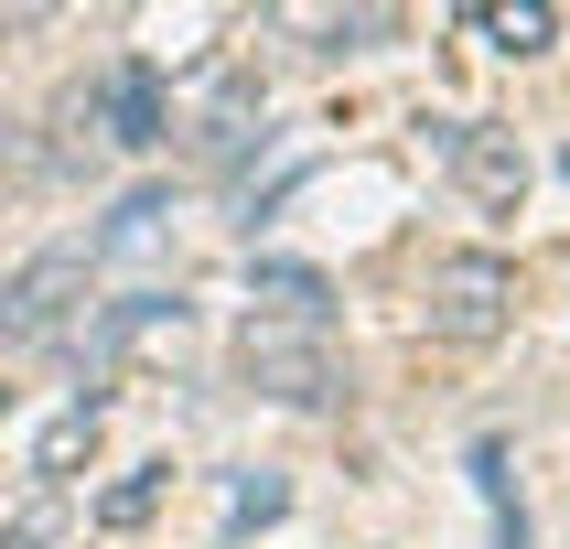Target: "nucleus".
<instances>
[{
  "label": "nucleus",
  "mask_w": 570,
  "mask_h": 549,
  "mask_svg": "<svg viewBox=\"0 0 570 549\" xmlns=\"http://www.w3.org/2000/svg\"><path fill=\"white\" fill-rule=\"evenodd\" d=\"M517 313V269L495 248H452L431 258V281H420V323L442 334V345H495Z\"/></svg>",
  "instance_id": "nucleus-1"
},
{
  "label": "nucleus",
  "mask_w": 570,
  "mask_h": 549,
  "mask_svg": "<svg viewBox=\"0 0 570 549\" xmlns=\"http://www.w3.org/2000/svg\"><path fill=\"white\" fill-rule=\"evenodd\" d=\"M87 269L97 258L65 237V248H32L11 281H0V345H55L65 323H76V302H87Z\"/></svg>",
  "instance_id": "nucleus-2"
},
{
  "label": "nucleus",
  "mask_w": 570,
  "mask_h": 549,
  "mask_svg": "<svg viewBox=\"0 0 570 549\" xmlns=\"http://www.w3.org/2000/svg\"><path fill=\"white\" fill-rule=\"evenodd\" d=\"M237 378L258 388V399H281V410H323L334 399V345L323 334H291V323H248L237 334Z\"/></svg>",
  "instance_id": "nucleus-3"
},
{
  "label": "nucleus",
  "mask_w": 570,
  "mask_h": 549,
  "mask_svg": "<svg viewBox=\"0 0 570 549\" xmlns=\"http://www.w3.org/2000/svg\"><path fill=\"white\" fill-rule=\"evenodd\" d=\"M97 345L129 355V366H184V355H194V302H184V291H129V302H108Z\"/></svg>",
  "instance_id": "nucleus-4"
},
{
  "label": "nucleus",
  "mask_w": 570,
  "mask_h": 549,
  "mask_svg": "<svg viewBox=\"0 0 570 549\" xmlns=\"http://www.w3.org/2000/svg\"><path fill=\"white\" fill-rule=\"evenodd\" d=\"M442 161H452V184L474 194L484 216H517V194H528V151H517V129H495V119H463L442 140Z\"/></svg>",
  "instance_id": "nucleus-5"
},
{
  "label": "nucleus",
  "mask_w": 570,
  "mask_h": 549,
  "mask_svg": "<svg viewBox=\"0 0 570 549\" xmlns=\"http://www.w3.org/2000/svg\"><path fill=\"white\" fill-rule=\"evenodd\" d=\"M97 129L119 140V151H161L173 140V87H161V65H108L97 76Z\"/></svg>",
  "instance_id": "nucleus-6"
},
{
  "label": "nucleus",
  "mask_w": 570,
  "mask_h": 549,
  "mask_svg": "<svg viewBox=\"0 0 570 549\" xmlns=\"http://www.w3.org/2000/svg\"><path fill=\"white\" fill-rule=\"evenodd\" d=\"M248 302H258L248 323H291V334H323V323H334V281L302 269V258H258V269H248Z\"/></svg>",
  "instance_id": "nucleus-7"
},
{
  "label": "nucleus",
  "mask_w": 570,
  "mask_h": 549,
  "mask_svg": "<svg viewBox=\"0 0 570 549\" xmlns=\"http://www.w3.org/2000/svg\"><path fill=\"white\" fill-rule=\"evenodd\" d=\"M248 108H258V76L248 65H216V87H205V108H194V151L226 161L237 140H248Z\"/></svg>",
  "instance_id": "nucleus-8"
},
{
  "label": "nucleus",
  "mask_w": 570,
  "mask_h": 549,
  "mask_svg": "<svg viewBox=\"0 0 570 549\" xmlns=\"http://www.w3.org/2000/svg\"><path fill=\"white\" fill-rule=\"evenodd\" d=\"M87 452H97V399H65V410L43 420V442H32V484H43V496H65V474H76Z\"/></svg>",
  "instance_id": "nucleus-9"
},
{
  "label": "nucleus",
  "mask_w": 570,
  "mask_h": 549,
  "mask_svg": "<svg viewBox=\"0 0 570 549\" xmlns=\"http://www.w3.org/2000/svg\"><path fill=\"white\" fill-rule=\"evenodd\" d=\"M161 216H173V194H129L119 216L87 237V258H140V248H161Z\"/></svg>",
  "instance_id": "nucleus-10"
},
{
  "label": "nucleus",
  "mask_w": 570,
  "mask_h": 549,
  "mask_svg": "<svg viewBox=\"0 0 570 549\" xmlns=\"http://www.w3.org/2000/svg\"><path fill=\"white\" fill-rule=\"evenodd\" d=\"M474 32H484V43H507V55H539L549 32H560V11H549V0H484Z\"/></svg>",
  "instance_id": "nucleus-11"
},
{
  "label": "nucleus",
  "mask_w": 570,
  "mask_h": 549,
  "mask_svg": "<svg viewBox=\"0 0 570 549\" xmlns=\"http://www.w3.org/2000/svg\"><path fill=\"white\" fill-rule=\"evenodd\" d=\"M474 484H484V496H495V549H528V507H517L507 442H474Z\"/></svg>",
  "instance_id": "nucleus-12"
},
{
  "label": "nucleus",
  "mask_w": 570,
  "mask_h": 549,
  "mask_svg": "<svg viewBox=\"0 0 570 549\" xmlns=\"http://www.w3.org/2000/svg\"><path fill=\"white\" fill-rule=\"evenodd\" d=\"M161 496H173V463H140V474H119L108 496H97V528H140Z\"/></svg>",
  "instance_id": "nucleus-13"
},
{
  "label": "nucleus",
  "mask_w": 570,
  "mask_h": 549,
  "mask_svg": "<svg viewBox=\"0 0 570 549\" xmlns=\"http://www.w3.org/2000/svg\"><path fill=\"white\" fill-rule=\"evenodd\" d=\"M65 539V496H43V484H32L22 507L0 517V549H55Z\"/></svg>",
  "instance_id": "nucleus-14"
},
{
  "label": "nucleus",
  "mask_w": 570,
  "mask_h": 549,
  "mask_svg": "<svg viewBox=\"0 0 570 549\" xmlns=\"http://www.w3.org/2000/svg\"><path fill=\"white\" fill-rule=\"evenodd\" d=\"M281 507H291V484H281V474H237V496H226V528L248 539V528H269Z\"/></svg>",
  "instance_id": "nucleus-15"
},
{
  "label": "nucleus",
  "mask_w": 570,
  "mask_h": 549,
  "mask_svg": "<svg viewBox=\"0 0 570 549\" xmlns=\"http://www.w3.org/2000/svg\"><path fill=\"white\" fill-rule=\"evenodd\" d=\"M0 399H11V388H0Z\"/></svg>",
  "instance_id": "nucleus-16"
}]
</instances>
